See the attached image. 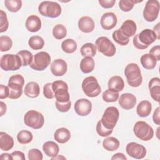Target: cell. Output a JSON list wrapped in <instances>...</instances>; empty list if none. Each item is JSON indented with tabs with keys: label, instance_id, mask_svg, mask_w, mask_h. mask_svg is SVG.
<instances>
[{
	"label": "cell",
	"instance_id": "cell-38",
	"mask_svg": "<svg viewBox=\"0 0 160 160\" xmlns=\"http://www.w3.org/2000/svg\"><path fill=\"white\" fill-rule=\"evenodd\" d=\"M67 29L66 27L61 24H56L52 29V35L57 39H62L66 37Z\"/></svg>",
	"mask_w": 160,
	"mask_h": 160
},
{
	"label": "cell",
	"instance_id": "cell-35",
	"mask_svg": "<svg viewBox=\"0 0 160 160\" xmlns=\"http://www.w3.org/2000/svg\"><path fill=\"white\" fill-rule=\"evenodd\" d=\"M33 135L31 132L27 130L20 131L17 135L18 141L22 144H26L32 141Z\"/></svg>",
	"mask_w": 160,
	"mask_h": 160
},
{
	"label": "cell",
	"instance_id": "cell-12",
	"mask_svg": "<svg viewBox=\"0 0 160 160\" xmlns=\"http://www.w3.org/2000/svg\"><path fill=\"white\" fill-rule=\"evenodd\" d=\"M159 12V2L157 0H149L146 2L143 18L148 22H153L158 17Z\"/></svg>",
	"mask_w": 160,
	"mask_h": 160
},
{
	"label": "cell",
	"instance_id": "cell-3",
	"mask_svg": "<svg viewBox=\"0 0 160 160\" xmlns=\"http://www.w3.org/2000/svg\"><path fill=\"white\" fill-rule=\"evenodd\" d=\"M39 12L43 16L56 18L61 14V7L56 2L45 1L40 3L38 6Z\"/></svg>",
	"mask_w": 160,
	"mask_h": 160
},
{
	"label": "cell",
	"instance_id": "cell-19",
	"mask_svg": "<svg viewBox=\"0 0 160 160\" xmlns=\"http://www.w3.org/2000/svg\"><path fill=\"white\" fill-rule=\"evenodd\" d=\"M41 20L36 15H30L26 20L25 26L27 30L31 32L39 31L41 28Z\"/></svg>",
	"mask_w": 160,
	"mask_h": 160
},
{
	"label": "cell",
	"instance_id": "cell-57",
	"mask_svg": "<svg viewBox=\"0 0 160 160\" xmlns=\"http://www.w3.org/2000/svg\"><path fill=\"white\" fill-rule=\"evenodd\" d=\"M0 158L2 159H12L11 154H10L9 153H2L1 154Z\"/></svg>",
	"mask_w": 160,
	"mask_h": 160
},
{
	"label": "cell",
	"instance_id": "cell-46",
	"mask_svg": "<svg viewBox=\"0 0 160 160\" xmlns=\"http://www.w3.org/2000/svg\"><path fill=\"white\" fill-rule=\"evenodd\" d=\"M43 94L47 99H53L55 98L54 93L52 89V83H46L43 87Z\"/></svg>",
	"mask_w": 160,
	"mask_h": 160
},
{
	"label": "cell",
	"instance_id": "cell-48",
	"mask_svg": "<svg viewBox=\"0 0 160 160\" xmlns=\"http://www.w3.org/2000/svg\"><path fill=\"white\" fill-rule=\"evenodd\" d=\"M9 89L8 86H4L3 84L0 85V99H3L9 98Z\"/></svg>",
	"mask_w": 160,
	"mask_h": 160
},
{
	"label": "cell",
	"instance_id": "cell-36",
	"mask_svg": "<svg viewBox=\"0 0 160 160\" xmlns=\"http://www.w3.org/2000/svg\"><path fill=\"white\" fill-rule=\"evenodd\" d=\"M17 54L20 57L22 62V66H29L33 60L32 53L28 50H21Z\"/></svg>",
	"mask_w": 160,
	"mask_h": 160
},
{
	"label": "cell",
	"instance_id": "cell-8",
	"mask_svg": "<svg viewBox=\"0 0 160 160\" xmlns=\"http://www.w3.org/2000/svg\"><path fill=\"white\" fill-rule=\"evenodd\" d=\"M24 124L34 129L41 128L44 123V116L36 110H29L24 116Z\"/></svg>",
	"mask_w": 160,
	"mask_h": 160
},
{
	"label": "cell",
	"instance_id": "cell-21",
	"mask_svg": "<svg viewBox=\"0 0 160 160\" xmlns=\"http://www.w3.org/2000/svg\"><path fill=\"white\" fill-rule=\"evenodd\" d=\"M119 29L124 36L129 38L135 34L137 29L136 24L131 19H127L123 22Z\"/></svg>",
	"mask_w": 160,
	"mask_h": 160
},
{
	"label": "cell",
	"instance_id": "cell-40",
	"mask_svg": "<svg viewBox=\"0 0 160 160\" xmlns=\"http://www.w3.org/2000/svg\"><path fill=\"white\" fill-rule=\"evenodd\" d=\"M112 37L116 42H117L118 44H119V45H121V46H126L129 42V38L124 36L121 33L119 29H118L113 32V33L112 34Z\"/></svg>",
	"mask_w": 160,
	"mask_h": 160
},
{
	"label": "cell",
	"instance_id": "cell-31",
	"mask_svg": "<svg viewBox=\"0 0 160 160\" xmlns=\"http://www.w3.org/2000/svg\"><path fill=\"white\" fill-rule=\"evenodd\" d=\"M119 145V141L114 137H108L102 141V147L108 151H114L117 150Z\"/></svg>",
	"mask_w": 160,
	"mask_h": 160
},
{
	"label": "cell",
	"instance_id": "cell-4",
	"mask_svg": "<svg viewBox=\"0 0 160 160\" xmlns=\"http://www.w3.org/2000/svg\"><path fill=\"white\" fill-rule=\"evenodd\" d=\"M1 68L6 71H17L22 66V62L18 54H6L1 58Z\"/></svg>",
	"mask_w": 160,
	"mask_h": 160
},
{
	"label": "cell",
	"instance_id": "cell-9",
	"mask_svg": "<svg viewBox=\"0 0 160 160\" xmlns=\"http://www.w3.org/2000/svg\"><path fill=\"white\" fill-rule=\"evenodd\" d=\"M52 89L54 93L56 100L60 102H66L70 101V95L68 92V86L66 82L61 80L52 82Z\"/></svg>",
	"mask_w": 160,
	"mask_h": 160
},
{
	"label": "cell",
	"instance_id": "cell-1",
	"mask_svg": "<svg viewBox=\"0 0 160 160\" xmlns=\"http://www.w3.org/2000/svg\"><path fill=\"white\" fill-rule=\"evenodd\" d=\"M124 74L128 84L133 88L139 87L142 82V77L139 66L136 63L128 64L124 69Z\"/></svg>",
	"mask_w": 160,
	"mask_h": 160
},
{
	"label": "cell",
	"instance_id": "cell-53",
	"mask_svg": "<svg viewBox=\"0 0 160 160\" xmlns=\"http://www.w3.org/2000/svg\"><path fill=\"white\" fill-rule=\"evenodd\" d=\"M159 109H160L159 107H158L154 111V113L152 115L153 122L157 125H159V124H160V118H159V111L160 110Z\"/></svg>",
	"mask_w": 160,
	"mask_h": 160
},
{
	"label": "cell",
	"instance_id": "cell-27",
	"mask_svg": "<svg viewBox=\"0 0 160 160\" xmlns=\"http://www.w3.org/2000/svg\"><path fill=\"white\" fill-rule=\"evenodd\" d=\"M24 91L26 96L31 98H35L39 95L40 88L37 82L31 81L25 86Z\"/></svg>",
	"mask_w": 160,
	"mask_h": 160
},
{
	"label": "cell",
	"instance_id": "cell-58",
	"mask_svg": "<svg viewBox=\"0 0 160 160\" xmlns=\"http://www.w3.org/2000/svg\"><path fill=\"white\" fill-rule=\"evenodd\" d=\"M66 159V158L62 155L59 156V155H57L53 158H51V159L52 160H54V159Z\"/></svg>",
	"mask_w": 160,
	"mask_h": 160
},
{
	"label": "cell",
	"instance_id": "cell-17",
	"mask_svg": "<svg viewBox=\"0 0 160 160\" xmlns=\"http://www.w3.org/2000/svg\"><path fill=\"white\" fill-rule=\"evenodd\" d=\"M118 101L121 107L126 110L132 109L137 102L136 96L133 94L129 92L122 94Z\"/></svg>",
	"mask_w": 160,
	"mask_h": 160
},
{
	"label": "cell",
	"instance_id": "cell-24",
	"mask_svg": "<svg viewBox=\"0 0 160 160\" xmlns=\"http://www.w3.org/2000/svg\"><path fill=\"white\" fill-rule=\"evenodd\" d=\"M14 146L13 138L4 132H0V148L2 151H7Z\"/></svg>",
	"mask_w": 160,
	"mask_h": 160
},
{
	"label": "cell",
	"instance_id": "cell-7",
	"mask_svg": "<svg viewBox=\"0 0 160 160\" xmlns=\"http://www.w3.org/2000/svg\"><path fill=\"white\" fill-rule=\"evenodd\" d=\"M119 118V112L118 109L114 106H109L104 111L101 121L106 128L113 130Z\"/></svg>",
	"mask_w": 160,
	"mask_h": 160
},
{
	"label": "cell",
	"instance_id": "cell-37",
	"mask_svg": "<svg viewBox=\"0 0 160 160\" xmlns=\"http://www.w3.org/2000/svg\"><path fill=\"white\" fill-rule=\"evenodd\" d=\"M4 5L9 11L16 12L21 8L22 1L21 0H5Z\"/></svg>",
	"mask_w": 160,
	"mask_h": 160
},
{
	"label": "cell",
	"instance_id": "cell-15",
	"mask_svg": "<svg viewBox=\"0 0 160 160\" xmlns=\"http://www.w3.org/2000/svg\"><path fill=\"white\" fill-rule=\"evenodd\" d=\"M118 22L116 15L112 12L104 13L100 19L101 27L105 30H111L114 28Z\"/></svg>",
	"mask_w": 160,
	"mask_h": 160
},
{
	"label": "cell",
	"instance_id": "cell-45",
	"mask_svg": "<svg viewBox=\"0 0 160 160\" xmlns=\"http://www.w3.org/2000/svg\"><path fill=\"white\" fill-rule=\"evenodd\" d=\"M42 154L38 149H31L28 152V159L29 160H42Z\"/></svg>",
	"mask_w": 160,
	"mask_h": 160
},
{
	"label": "cell",
	"instance_id": "cell-39",
	"mask_svg": "<svg viewBox=\"0 0 160 160\" xmlns=\"http://www.w3.org/2000/svg\"><path fill=\"white\" fill-rule=\"evenodd\" d=\"M119 94L118 92L114 91L109 89L104 91L102 95V99L107 102H116L119 99Z\"/></svg>",
	"mask_w": 160,
	"mask_h": 160
},
{
	"label": "cell",
	"instance_id": "cell-47",
	"mask_svg": "<svg viewBox=\"0 0 160 160\" xmlns=\"http://www.w3.org/2000/svg\"><path fill=\"white\" fill-rule=\"evenodd\" d=\"M55 105H56V109L59 111L62 112H68L70 109V108L71 107V101H69L66 102H60L56 101Z\"/></svg>",
	"mask_w": 160,
	"mask_h": 160
},
{
	"label": "cell",
	"instance_id": "cell-52",
	"mask_svg": "<svg viewBox=\"0 0 160 160\" xmlns=\"http://www.w3.org/2000/svg\"><path fill=\"white\" fill-rule=\"evenodd\" d=\"M11 156L12 157V159H17V160H25L26 158L24 156V154L19 151H14L11 153Z\"/></svg>",
	"mask_w": 160,
	"mask_h": 160
},
{
	"label": "cell",
	"instance_id": "cell-55",
	"mask_svg": "<svg viewBox=\"0 0 160 160\" xmlns=\"http://www.w3.org/2000/svg\"><path fill=\"white\" fill-rule=\"evenodd\" d=\"M0 107H1V110H0V116H2L6 112V110H7V106H6V104L2 102V101H1L0 102Z\"/></svg>",
	"mask_w": 160,
	"mask_h": 160
},
{
	"label": "cell",
	"instance_id": "cell-41",
	"mask_svg": "<svg viewBox=\"0 0 160 160\" xmlns=\"http://www.w3.org/2000/svg\"><path fill=\"white\" fill-rule=\"evenodd\" d=\"M12 46L11 39L7 36H1L0 37V50L1 52L9 51Z\"/></svg>",
	"mask_w": 160,
	"mask_h": 160
},
{
	"label": "cell",
	"instance_id": "cell-18",
	"mask_svg": "<svg viewBox=\"0 0 160 160\" xmlns=\"http://www.w3.org/2000/svg\"><path fill=\"white\" fill-rule=\"evenodd\" d=\"M138 39L142 44L149 46L157 39V36L153 30L144 29L138 34Z\"/></svg>",
	"mask_w": 160,
	"mask_h": 160
},
{
	"label": "cell",
	"instance_id": "cell-13",
	"mask_svg": "<svg viewBox=\"0 0 160 160\" xmlns=\"http://www.w3.org/2000/svg\"><path fill=\"white\" fill-rule=\"evenodd\" d=\"M126 151L129 156L137 159H142L146 155V149L145 147L134 142H129L126 145Z\"/></svg>",
	"mask_w": 160,
	"mask_h": 160
},
{
	"label": "cell",
	"instance_id": "cell-29",
	"mask_svg": "<svg viewBox=\"0 0 160 160\" xmlns=\"http://www.w3.org/2000/svg\"><path fill=\"white\" fill-rule=\"evenodd\" d=\"M141 65L146 69H153L157 64L156 58L149 53L144 54L141 57L140 59Z\"/></svg>",
	"mask_w": 160,
	"mask_h": 160
},
{
	"label": "cell",
	"instance_id": "cell-32",
	"mask_svg": "<svg viewBox=\"0 0 160 160\" xmlns=\"http://www.w3.org/2000/svg\"><path fill=\"white\" fill-rule=\"evenodd\" d=\"M81 54L84 57H94L96 53V48L91 42L84 44L80 49Z\"/></svg>",
	"mask_w": 160,
	"mask_h": 160
},
{
	"label": "cell",
	"instance_id": "cell-56",
	"mask_svg": "<svg viewBox=\"0 0 160 160\" xmlns=\"http://www.w3.org/2000/svg\"><path fill=\"white\" fill-rule=\"evenodd\" d=\"M159 25H160V23L159 22L154 27V29H153V31L154 32V33L157 36V39H159Z\"/></svg>",
	"mask_w": 160,
	"mask_h": 160
},
{
	"label": "cell",
	"instance_id": "cell-28",
	"mask_svg": "<svg viewBox=\"0 0 160 160\" xmlns=\"http://www.w3.org/2000/svg\"><path fill=\"white\" fill-rule=\"evenodd\" d=\"M152 110L151 103L147 100L141 101L136 108V112L138 115L142 118L148 116Z\"/></svg>",
	"mask_w": 160,
	"mask_h": 160
},
{
	"label": "cell",
	"instance_id": "cell-50",
	"mask_svg": "<svg viewBox=\"0 0 160 160\" xmlns=\"http://www.w3.org/2000/svg\"><path fill=\"white\" fill-rule=\"evenodd\" d=\"M98 2L102 8L105 9H109L114 6L116 2V0H99Z\"/></svg>",
	"mask_w": 160,
	"mask_h": 160
},
{
	"label": "cell",
	"instance_id": "cell-11",
	"mask_svg": "<svg viewBox=\"0 0 160 160\" xmlns=\"http://www.w3.org/2000/svg\"><path fill=\"white\" fill-rule=\"evenodd\" d=\"M51 62V56L48 52L41 51L36 53L33 58V60L30 68L36 71H43L48 68Z\"/></svg>",
	"mask_w": 160,
	"mask_h": 160
},
{
	"label": "cell",
	"instance_id": "cell-2",
	"mask_svg": "<svg viewBox=\"0 0 160 160\" xmlns=\"http://www.w3.org/2000/svg\"><path fill=\"white\" fill-rule=\"evenodd\" d=\"M24 84V79L20 74H14L9 79L8 86L9 89V98L16 99L20 98L22 93V87Z\"/></svg>",
	"mask_w": 160,
	"mask_h": 160
},
{
	"label": "cell",
	"instance_id": "cell-33",
	"mask_svg": "<svg viewBox=\"0 0 160 160\" xmlns=\"http://www.w3.org/2000/svg\"><path fill=\"white\" fill-rule=\"evenodd\" d=\"M28 44L32 49L39 50L44 47V41L39 36H32L28 40Z\"/></svg>",
	"mask_w": 160,
	"mask_h": 160
},
{
	"label": "cell",
	"instance_id": "cell-10",
	"mask_svg": "<svg viewBox=\"0 0 160 160\" xmlns=\"http://www.w3.org/2000/svg\"><path fill=\"white\" fill-rule=\"evenodd\" d=\"M95 46L99 52L102 53L105 56L112 57L116 53L114 44L105 36L98 38L95 41Z\"/></svg>",
	"mask_w": 160,
	"mask_h": 160
},
{
	"label": "cell",
	"instance_id": "cell-5",
	"mask_svg": "<svg viewBox=\"0 0 160 160\" xmlns=\"http://www.w3.org/2000/svg\"><path fill=\"white\" fill-rule=\"evenodd\" d=\"M133 132L137 138L144 141L151 140L154 136L152 128L146 122L142 121L135 123L133 127Z\"/></svg>",
	"mask_w": 160,
	"mask_h": 160
},
{
	"label": "cell",
	"instance_id": "cell-6",
	"mask_svg": "<svg viewBox=\"0 0 160 160\" xmlns=\"http://www.w3.org/2000/svg\"><path fill=\"white\" fill-rule=\"evenodd\" d=\"M82 89L88 97L94 98L101 92V88L97 79L94 76H88L84 79L82 82Z\"/></svg>",
	"mask_w": 160,
	"mask_h": 160
},
{
	"label": "cell",
	"instance_id": "cell-22",
	"mask_svg": "<svg viewBox=\"0 0 160 160\" xmlns=\"http://www.w3.org/2000/svg\"><path fill=\"white\" fill-rule=\"evenodd\" d=\"M94 20L89 16H82L78 21V28L83 32H91L94 30Z\"/></svg>",
	"mask_w": 160,
	"mask_h": 160
},
{
	"label": "cell",
	"instance_id": "cell-14",
	"mask_svg": "<svg viewBox=\"0 0 160 160\" xmlns=\"http://www.w3.org/2000/svg\"><path fill=\"white\" fill-rule=\"evenodd\" d=\"M74 108L78 115L80 116H86L91 112L92 103L88 99H79L75 102Z\"/></svg>",
	"mask_w": 160,
	"mask_h": 160
},
{
	"label": "cell",
	"instance_id": "cell-49",
	"mask_svg": "<svg viewBox=\"0 0 160 160\" xmlns=\"http://www.w3.org/2000/svg\"><path fill=\"white\" fill-rule=\"evenodd\" d=\"M149 54L152 55L156 59L157 61L160 60V46L159 45H156L153 46L149 50Z\"/></svg>",
	"mask_w": 160,
	"mask_h": 160
},
{
	"label": "cell",
	"instance_id": "cell-42",
	"mask_svg": "<svg viewBox=\"0 0 160 160\" xmlns=\"http://www.w3.org/2000/svg\"><path fill=\"white\" fill-rule=\"evenodd\" d=\"M141 1H136L134 0H121L119 1V7L124 12H128L132 10L134 4Z\"/></svg>",
	"mask_w": 160,
	"mask_h": 160
},
{
	"label": "cell",
	"instance_id": "cell-30",
	"mask_svg": "<svg viewBox=\"0 0 160 160\" xmlns=\"http://www.w3.org/2000/svg\"><path fill=\"white\" fill-rule=\"evenodd\" d=\"M94 61L91 57H84L80 62V69L84 73L88 74L91 72L94 69Z\"/></svg>",
	"mask_w": 160,
	"mask_h": 160
},
{
	"label": "cell",
	"instance_id": "cell-25",
	"mask_svg": "<svg viewBox=\"0 0 160 160\" xmlns=\"http://www.w3.org/2000/svg\"><path fill=\"white\" fill-rule=\"evenodd\" d=\"M42 150L45 154L50 158L58 155L59 151V146L54 141H46L42 145Z\"/></svg>",
	"mask_w": 160,
	"mask_h": 160
},
{
	"label": "cell",
	"instance_id": "cell-51",
	"mask_svg": "<svg viewBox=\"0 0 160 160\" xmlns=\"http://www.w3.org/2000/svg\"><path fill=\"white\" fill-rule=\"evenodd\" d=\"M133 44L135 48L138 49H145L148 48V46L142 44L138 39V34H136L135 36L133 38Z\"/></svg>",
	"mask_w": 160,
	"mask_h": 160
},
{
	"label": "cell",
	"instance_id": "cell-44",
	"mask_svg": "<svg viewBox=\"0 0 160 160\" xmlns=\"http://www.w3.org/2000/svg\"><path fill=\"white\" fill-rule=\"evenodd\" d=\"M8 27L9 22L6 13L3 10H0V32L6 31Z\"/></svg>",
	"mask_w": 160,
	"mask_h": 160
},
{
	"label": "cell",
	"instance_id": "cell-54",
	"mask_svg": "<svg viewBox=\"0 0 160 160\" xmlns=\"http://www.w3.org/2000/svg\"><path fill=\"white\" fill-rule=\"evenodd\" d=\"M112 160H114V159H121V160H126L127 158L125 156V155L122 153V152H118L114 154L112 158H111Z\"/></svg>",
	"mask_w": 160,
	"mask_h": 160
},
{
	"label": "cell",
	"instance_id": "cell-23",
	"mask_svg": "<svg viewBox=\"0 0 160 160\" xmlns=\"http://www.w3.org/2000/svg\"><path fill=\"white\" fill-rule=\"evenodd\" d=\"M108 87V89L119 92L122 91L124 88V80L121 76H114L109 79Z\"/></svg>",
	"mask_w": 160,
	"mask_h": 160
},
{
	"label": "cell",
	"instance_id": "cell-26",
	"mask_svg": "<svg viewBox=\"0 0 160 160\" xmlns=\"http://www.w3.org/2000/svg\"><path fill=\"white\" fill-rule=\"evenodd\" d=\"M54 139L60 144L67 142L71 138V132L66 128H60L56 130L54 134Z\"/></svg>",
	"mask_w": 160,
	"mask_h": 160
},
{
	"label": "cell",
	"instance_id": "cell-20",
	"mask_svg": "<svg viewBox=\"0 0 160 160\" xmlns=\"http://www.w3.org/2000/svg\"><path fill=\"white\" fill-rule=\"evenodd\" d=\"M148 88L151 98L156 102H159L160 79L158 77L152 78L149 82Z\"/></svg>",
	"mask_w": 160,
	"mask_h": 160
},
{
	"label": "cell",
	"instance_id": "cell-34",
	"mask_svg": "<svg viewBox=\"0 0 160 160\" xmlns=\"http://www.w3.org/2000/svg\"><path fill=\"white\" fill-rule=\"evenodd\" d=\"M77 42L72 39H66L61 43V48L62 51L66 53H73L77 49Z\"/></svg>",
	"mask_w": 160,
	"mask_h": 160
},
{
	"label": "cell",
	"instance_id": "cell-43",
	"mask_svg": "<svg viewBox=\"0 0 160 160\" xmlns=\"http://www.w3.org/2000/svg\"><path fill=\"white\" fill-rule=\"evenodd\" d=\"M96 129L97 133L101 137H108L112 132V129L106 128L102 124L101 120L98 122Z\"/></svg>",
	"mask_w": 160,
	"mask_h": 160
},
{
	"label": "cell",
	"instance_id": "cell-16",
	"mask_svg": "<svg viewBox=\"0 0 160 160\" xmlns=\"http://www.w3.org/2000/svg\"><path fill=\"white\" fill-rule=\"evenodd\" d=\"M50 69L55 76H62L67 72L68 64L62 59H56L51 63Z\"/></svg>",
	"mask_w": 160,
	"mask_h": 160
}]
</instances>
